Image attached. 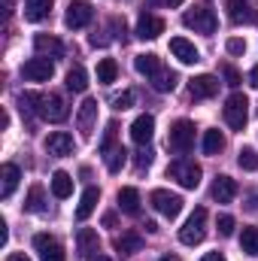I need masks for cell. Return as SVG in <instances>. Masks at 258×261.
Returning a JSON list of instances; mask_svg holds the SVG:
<instances>
[{
    "label": "cell",
    "instance_id": "cell-43",
    "mask_svg": "<svg viewBox=\"0 0 258 261\" xmlns=\"http://www.w3.org/2000/svg\"><path fill=\"white\" fill-rule=\"evenodd\" d=\"M155 3H161V6H179L183 0H155Z\"/></svg>",
    "mask_w": 258,
    "mask_h": 261
},
{
    "label": "cell",
    "instance_id": "cell-5",
    "mask_svg": "<svg viewBox=\"0 0 258 261\" xmlns=\"http://www.w3.org/2000/svg\"><path fill=\"white\" fill-rule=\"evenodd\" d=\"M167 146H170L173 152H189L194 146V122H189V119L173 122V128L167 134Z\"/></svg>",
    "mask_w": 258,
    "mask_h": 261
},
{
    "label": "cell",
    "instance_id": "cell-40",
    "mask_svg": "<svg viewBox=\"0 0 258 261\" xmlns=\"http://www.w3.org/2000/svg\"><path fill=\"white\" fill-rule=\"evenodd\" d=\"M137 164H140V167H149V164H152V149H149V146L137 155Z\"/></svg>",
    "mask_w": 258,
    "mask_h": 261
},
{
    "label": "cell",
    "instance_id": "cell-32",
    "mask_svg": "<svg viewBox=\"0 0 258 261\" xmlns=\"http://www.w3.org/2000/svg\"><path fill=\"white\" fill-rule=\"evenodd\" d=\"M222 146H225V137H222V130H207L203 134V152L207 155H219L222 152Z\"/></svg>",
    "mask_w": 258,
    "mask_h": 261
},
{
    "label": "cell",
    "instance_id": "cell-34",
    "mask_svg": "<svg viewBox=\"0 0 258 261\" xmlns=\"http://www.w3.org/2000/svg\"><path fill=\"white\" fill-rule=\"evenodd\" d=\"M240 249L246 255H258V228H243L240 234Z\"/></svg>",
    "mask_w": 258,
    "mask_h": 261
},
{
    "label": "cell",
    "instance_id": "cell-1",
    "mask_svg": "<svg viewBox=\"0 0 258 261\" xmlns=\"http://www.w3.org/2000/svg\"><path fill=\"white\" fill-rule=\"evenodd\" d=\"M183 24L192 28V31H197V34H213V31H216V9H213V3H210V0L194 3L192 9L183 15Z\"/></svg>",
    "mask_w": 258,
    "mask_h": 261
},
{
    "label": "cell",
    "instance_id": "cell-23",
    "mask_svg": "<svg viewBox=\"0 0 258 261\" xmlns=\"http://www.w3.org/2000/svg\"><path fill=\"white\" fill-rule=\"evenodd\" d=\"M140 249H143V234L125 231L122 237H116V252H119V255H134V252H140Z\"/></svg>",
    "mask_w": 258,
    "mask_h": 261
},
{
    "label": "cell",
    "instance_id": "cell-35",
    "mask_svg": "<svg viewBox=\"0 0 258 261\" xmlns=\"http://www.w3.org/2000/svg\"><path fill=\"white\" fill-rule=\"evenodd\" d=\"M237 164H240L243 170H258V152L249 149V146H243V149L237 152Z\"/></svg>",
    "mask_w": 258,
    "mask_h": 261
},
{
    "label": "cell",
    "instance_id": "cell-26",
    "mask_svg": "<svg viewBox=\"0 0 258 261\" xmlns=\"http://www.w3.org/2000/svg\"><path fill=\"white\" fill-rule=\"evenodd\" d=\"M149 82H152V88H155V91H173V88H176V82H179V76L161 64V70H158Z\"/></svg>",
    "mask_w": 258,
    "mask_h": 261
},
{
    "label": "cell",
    "instance_id": "cell-17",
    "mask_svg": "<svg viewBox=\"0 0 258 261\" xmlns=\"http://www.w3.org/2000/svg\"><path fill=\"white\" fill-rule=\"evenodd\" d=\"M161 34H164V18H158V15H152V12H143L140 21H137V37H140V40H155V37H161Z\"/></svg>",
    "mask_w": 258,
    "mask_h": 261
},
{
    "label": "cell",
    "instance_id": "cell-6",
    "mask_svg": "<svg viewBox=\"0 0 258 261\" xmlns=\"http://www.w3.org/2000/svg\"><path fill=\"white\" fill-rule=\"evenodd\" d=\"M246 119H249V100H246L243 94H231V97L225 100V122L234 130H243Z\"/></svg>",
    "mask_w": 258,
    "mask_h": 261
},
{
    "label": "cell",
    "instance_id": "cell-22",
    "mask_svg": "<svg viewBox=\"0 0 258 261\" xmlns=\"http://www.w3.org/2000/svg\"><path fill=\"white\" fill-rule=\"evenodd\" d=\"M97 200H100V189H94V186H88L82 197H79V206H76V219L79 222H85L94 210H97Z\"/></svg>",
    "mask_w": 258,
    "mask_h": 261
},
{
    "label": "cell",
    "instance_id": "cell-14",
    "mask_svg": "<svg viewBox=\"0 0 258 261\" xmlns=\"http://www.w3.org/2000/svg\"><path fill=\"white\" fill-rule=\"evenodd\" d=\"M216 91H219V79H216V76H210V73L194 76L192 82H189V94H192L194 100H207V97H213Z\"/></svg>",
    "mask_w": 258,
    "mask_h": 261
},
{
    "label": "cell",
    "instance_id": "cell-11",
    "mask_svg": "<svg viewBox=\"0 0 258 261\" xmlns=\"http://www.w3.org/2000/svg\"><path fill=\"white\" fill-rule=\"evenodd\" d=\"M52 73H55V67H52L49 58H43V55L24 61V67H21V76L31 79V82H46V79H52Z\"/></svg>",
    "mask_w": 258,
    "mask_h": 261
},
{
    "label": "cell",
    "instance_id": "cell-45",
    "mask_svg": "<svg viewBox=\"0 0 258 261\" xmlns=\"http://www.w3.org/2000/svg\"><path fill=\"white\" fill-rule=\"evenodd\" d=\"M158 261H179V258H176V255H161Z\"/></svg>",
    "mask_w": 258,
    "mask_h": 261
},
{
    "label": "cell",
    "instance_id": "cell-20",
    "mask_svg": "<svg viewBox=\"0 0 258 261\" xmlns=\"http://www.w3.org/2000/svg\"><path fill=\"white\" fill-rule=\"evenodd\" d=\"M213 200L216 203H231L234 197H237V182L231 179V176H216V182H213Z\"/></svg>",
    "mask_w": 258,
    "mask_h": 261
},
{
    "label": "cell",
    "instance_id": "cell-31",
    "mask_svg": "<svg viewBox=\"0 0 258 261\" xmlns=\"http://www.w3.org/2000/svg\"><path fill=\"white\" fill-rule=\"evenodd\" d=\"M24 210L28 213H43L46 210V195H43V186H34L28 197H24Z\"/></svg>",
    "mask_w": 258,
    "mask_h": 261
},
{
    "label": "cell",
    "instance_id": "cell-8",
    "mask_svg": "<svg viewBox=\"0 0 258 261\" xmlns=\"http://www.w3.org/2000/svg\"><path fill=\"white\" fill-rule=\"evenodd\" d=\"M91 18H94V9H91V3H85V0H73V3L67 6L64 24H67V28H73V31H79V28L91 24Z\"/></svg>",
    "mask_w": 258,
    "mask_h": 261
},
{
    "label": "cell",
    "instance_id": "cell-24",
    "mask_svg": "<svg viewBox=\"0 0 258 261\" xmlns=\"http://www.w3.org/2000/svg\"><path fill=\"white\" fill-rule=\"evenodd\" d=\"M0 197H9L15 192V186H18V179H21V170L15 167V164H3L0 167Z\"/></svg>",
    "mask_w": 258,
    "mask_h": 261
},
{
    "label": "cell",
    "instance_id": "cell-39",
    "mask_svg": "<svg viewBox=\"0 0 258 261\" xmlns=\"http://www.w3.org/2000/svg\"><path fill=\"white\" fill-rule=\"evenodd\" d=\"M222 73H225V82H228L231 88H234V85H240V73H237V70H234L231 64H225V67H222Z\"/></svg>",
    "mask_w": 258,
    "mask_h": 261
},
{
    "label": "cell",
    "instance_id": "cell-44",
    "mask_svg": "<svg viewBox=\"0 0 258 261\" xmlns=\"http://www.w3.org/2000/svg\"><path fill=\"white\" fill-rule=\"evenodd\" d=\"M6 261H31V258H28V255H18V252H12Z\"/></svg>",
    "mask_w": 258,
    "mask_h": 261
},
{
    "label": "cell",
    "instance_id": "cell-33",
    "mask_svg": "<svg viewBox=\"0 0 258 261\" xmlns=\"http://www.w3.org/2000/svg\"><path fill=\"white\" fill-rule=\"evenodd\" d=\"M116 76H119V64H116L113 58H104V61L97 64V82L110 85V82H116Z\"/></svg>",
    "mask_w": 258,
    "mask_h": 261
},
{
    "label": "cell",
    "instance_id": "cell-2",
    "mask_svg": "<svg viewBox=\"0 0 258 261\" xmlns=\"http://www.w3.org/2000/svg\"><path fill=\"white\" fill-rule=\"evenodd\" d=\"M100 152H104V161H107V170L110 173H119L122 164H125V149L116 146V122L107 125V134H104V143H100Z\"/></svg>",
    "mask_w": 258,
    "mask_h": 261
},
{
    "label": "cell",
    "instance_id": "cell-25",
    "mask_svg": "<svg viewBox=\"0 0 258 261\" xmlns=\"http://www.w3.org/2000/svg\"><path fill=\"white\" fill-rule=\"evenodd\" d=\"M52 195L58 197V200H64V197L73 195V176L67 170H55L52 173Z\"/></svg>",
    "mask_w": 258,
    "mask_h": 261
},
{
    "label": "cell",
    "instance_id": "cell-30",
    "mask_svg": "<svg viewBox=\"0 0 258 261\" xmlns=\"http://www.w3.org/2000/svg\"><path fill=\"white\" fill-rule=\"evenodd\" d=\"M119 210H122V213H128V216H137V213H140V192H137V189H122V192H119Z\"/></svg>",
    "mask_w": 258,
    "mask_h": 261
},
{
    "label": "cell",
    "instance_id": "cell-38",
    "mask_svg": "<svg viewBox=\"0 0 258 261\" xmlns=\"http://www.w3.org/2000/svg\"><path fill=\"white\" fill-rule=\"evenodd\" d=\"M219 234L222 237H231L234 234V219L231 216H219Z\"/></svg>",
    "mask_w": 258,
    "mask_h": 261
},
{
    "label": "cell",
    "instance_id": "cell-42",
    "mask_svg": "<svg viewBox=\"0 0 258 261\" xmlns=\"http://www.w3.org/2000/svg\"><path fill=\"white\" fill-rule=\"evenodd\" d=\"M249 85H252V88L258 91V64L252 67V70H249Z\"/></svg>",
    "mask_w": 258,
    "mask_h": 261
},
{
    "label": "cell",
    "instance_id": "cell-21",
    "mask_svg": "<svg viewBox=\"0 0 258 261\" xmlns=\"http://www.w3.org/2000/svg\"><path fill=\"white\" fill-rule=\"evenodd\" d=\"M34 49L46 58V55H52V58H58V55H64V43L58 40V37H52V34H37L34 37Z\"/></svg>",
    "mask_w": 258,
    "mask_h": 261
},
{
    "label": "cell",
    "instance_id": "cell-29",
    "mask_svg": "<svg viewBox=\"0 0 258 261\" xmlns=\"http://www.w3.org/2000/svg\"><path fill=\"white\" fill-rule=\"evenodd\" d=\"M52 9V0H24V18L28 21H43Z\"/></svg>",
    "mask_w": 258,
    "mask_h": 261
},
{
    "label": "cell",
    "instance_id": "cell-9",
    "mask_svg": "<svg viewBox=\"0 0 258 261\" xmlns=\"http://www.w3.org/2000/svg\"><path fill=\"white\" fill-rule=\"evenodd\" d=\"M40 116L46 122H64L70 116V107L64 103L61 94H43V103H40Z\"/></svg>",
    "mask_w": 258,
    "mask_h": 261
},
{
    "label": "cell",
    "instance_id": "cell-46",
    "mask_svg": "<svg viewBox=\"0 0 258 261\" xmlns=\"http://www.w3.org/2000/svg\"><path fill=\"white\" fill-rule=\"evenodd\" d=\"M94 261H110V258H104V255H97V258H94Z\"/></svg>",
    "mask_w": 258,
    "mask_h": 261
},
{
    "label": "cell",
    "instance_id": "cell-28",
    "mask_svg": "<svg viewBox=\"0 0 258 261\" xmlns=\"http://www.w3.org/2000/svg\"><path fill=\"white\" fill-rule=\"evenodd\" d=\"M134 67H137V73H140V76L152 79V76L161 70V58H158V55H152V52H149V55H137V58H134Z\"/></svg>",
    "mask_w": 258,
    "mask_h": 261
},
{
    "label": "cell",
    "instance_id": "cell-19",
    "mask_svg": "<svg viewBox=\"0 0 258 261\" xmlns=\"http://www.w3.org/2000/svg\"><path fill=\"white\" fill-rule=\"evenodd\" d=\"M94 122H97V100L88 97V100L79 107V113H76V125H79V130H82V137H91Z\"/></svg>",
    "mask_w": 258,
    "mask_h": 261
},
{
    "label": "cell",
    "instance_id": "cell-37",
    "mask_svg": "<svg viewBox=\"0 0 258 261\" xmlns=\"http://www.w3.org/2000/svg\"><path fill=\"white\" fill-rule=\"evenodd\" d=\"M225 49H228L231 55H243V52H246V40H240V37H231Z\"/></svg>",
    "mask_w": 258,
    "mask_h": 261
},
{
    "label": "cell",
    "instance_id": "cell-36",
    "mask_svg": "<svg viewBox=\"0 0 258 261\" xmlns=\"http://www.w3.org/2000/svg\"><path fill=\"white\" fill-rule=\"evenodd\" d=\"M134 100H137V94H134V91H122V94H116V97H113V107H116V110H131V107H134Z\"/></svg>",
    "mask_w": 258,
    "mask_h": 261
},
{
    "label": "cell",
    "instance_id": "cell-12",
    "mask_svg": "<svg viewBox=\"0 0 258 261\" xmlns=\"http://www.w3.org/2000/svg\"><path fill=\"white\" fill-rule=\"evenodd\" d=\"M46 152L55 155V158L73 155V137H70L67 130H52V134L46 137Z\"/></svg>",
    "mask_w": 258,
    "mask_h": 261
},
{
    "label": "cell",
    "instance_id": "cell-18",
    "mask_svg": "<svg viewBox=\"0 0 258 261\" xmlns=\"http://www.w3.org/2000/svg\"><path fill=\"white\" fill-rule=\"evenodd\" d=\"M170 52L179 64H197L200 61V52L194 49V43H189L186 37H173L170 40Z\"/></svg>",
    "mask_w": 258,
    "mask_h": 261
},
{
    "label": "cell",
    "instance_id": "cell-4",
    "mask_svg": "<svg viewBox=\"0 0 258 261\" xmlns=\"http://www.w3.org/2000/svg\"><path fill=\"white\" fill-rule=\"evenodd\" d=\"M203 237H207V210L197 206L192 216H189V222L179 228V240H183L186 246H197Z\"/></svg>",
    "mask_w": 258,
    "mask_h": 261
},
{
    "label": "cell",
    "instance_id": "cell-41",
    "mask_svg": "<svg viewBox=\"0 0 258 261\" xmlns=\"http://www.w3.org/2000/svg\"><path fill=\"white\" fill-rule=\"evenodd\" d=\"M200 261H228V258H225L222 252H207V255H203Z\"/></svg>",
    "mask_w": 258,
    "mask_h": 261
},
{
    "label": "cell",
    "instance_id": "cell-16",
    "mask_svg": "<svg viewBox=\"0 0 258 261\" xmlns=\"http://www.w3.org/2000/svg\"><path fill=\"white\" fill-rule=\"evenodd\" d=\"M152 134H155V119H152L149 113H143V116L134 119V125H131V140H134L137 146H149Z\"/></svg>",
    "mask_w": 258,
    "mask_h": 261
},
{
    "label": "cell",
    "instance_id": "cell-27",
    "mask_svg": "<svg viewBox=\"0 0 258 261\" xmlns=\"http://www.w3.org/2000/svg\"><path fill=\"white\" fill-rule=\"evenodd\" d=\"M67 88L76 91V94H82V91L88 88V73H85L82 64H73L70 70H67Z\"/></svg>",
    "mask_w": 258,
    "mask_h": 261
},
{
    "label": "cell",
    "instance_id": "cell-3",
    "mask_svg": "<svg viewBox=\"0 0 258 261\" xmlns=\"http://www.w3.org/2000/svg\"><path fill=\"white\" fill-rule=\"evenodd\" d=\"M167 176H173L183 189H197L200 186V164H194L189 158H176V161H170Z\"/></svg>",
    "mask_w": 258,
    "mask_h": 261
},
{
    "label": "cell",
    "instance_id": "cell-7",
    "mask_svg": "<svg viewBox=\"0 0 258 261\" xmlns=\"http://www.w3.org/2000/svg\"><path fill=\"white\" fill-rule=\"evenodd\" d=\"M149 203L161 213V216H167V219H176L179 213H183V197L179 195H170V192H164V189H155L152 195H149Z\"/></svg>",
    "mask_w": 258,
    "mask_h": 261
},
{
    "label": "cell",
    "instance_id": "cell-15",
    "mask_svg": "<svg viewBox=\"0 0 258 261\" xmlns=\"http://www.w3.org/2000/svg\"><path fill=\"white\" fill-rule=\"evenodd\" d=\"M76 243H79V255H82V258L94 261L97 255H100V240H97V231H91V228H79Z\"/></svg>",
    "mask_w": 258,
    "mask_h": 261
},
{
    "label": "cell",
    "instance_id": "cell-13",
    "mask_svg": "<svg viewBox=\"0 0 258 261\" xmlns=\"http://www.w3.org/2000/svg\"><path fill=\"white\" fill-rule=\"evenodd\" d=\"M225 6H228V18L234 24H255L258 21V12L246 0H225Z\"/></svg>",
    "mask_w": 258,
    "mask_h": 261
},
{
    "label": "cell",
    "instance_id": "cell-10",
    "mask_svg": "<svg viewBox=\"0 0 258 261\" xmlns=\"http://www.w3.org/2000/svg\"><path fill=\"white\" fill-rule=\"evenodd\" d=\"M34 249L40 252V261H67L64 246H61L52 234H37V237H34Z\"/></svg>",
    "mask_w": 258,
    "mask_h": 261
}]
</instances>
